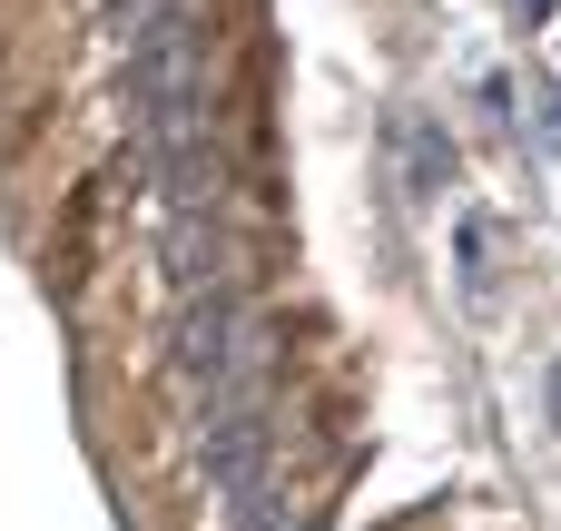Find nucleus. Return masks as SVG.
Returning <instances> with one entry per match:
<instances>
[{"mask_svg":"<svg viewBox=\"0 0 561 531\" xmlns=\"http://www.w3.org/2000/svg\"><path fill=\"white\" fill-rule=\"evenodd\" d=\"M552 424H561V365H552Z\"/></svg>","mask_w":561,"mask_h":531,"instance_id":"obj_7","label":"nucleus"},{"mask_svg":"<svg viewBox=\"0 0 561 531\" xmlns=\"http://www.w3.org/2000/svg\"><path fill=\"white\" fill-rule=\"evenodd\" d=\"M237 531H306V512L286 493H256V503H237Z\"/></svg>","mask_w":561,"mask_h":531,"instance_id":"obj_5","label":"nucleus"},{"mask_svg":"<svg viewBox=\"0 0 561 531\" xmlns=\"http://www.w3.org/2000/svg\"><path fill=\"white\" fill-rule=\"evenodd\" d=\"M197 463H207V493H217L227 512L256 503V493H276V424H266V404L207 414V424H197Z\"/></svg>","mask_w":561,"mask_h":531,"instance_id":"obj_2","label":"nucleus"},{"mask_svg":"<svg viewBox=\"0 0 561 531\" xmlns=\"http://www.w3.org/2000/svg\"><path fill=\"white\" fill-rule=\"evenodd\" d=\"M385 148H394V187H404V197H434V187L454 177V138H444L434 118H414V108L385 118Z\"/></svg>","mask_w":561,"mask_h":531,"instance_id":"obj_4","label":"nucleus"},{"mask_svg":"<svg viewBox=\"0 0 561 531\" xmlns=\"http://www.w3.org/2000/svg\"><path fill=\"white\" fill-rule=\"evenodd\" d=\"M542 138H552V148H561V89H552V99H542Z\"/></svg>","mask_w":561,"mask_h":531,"instance_id":"obj_6","label":"nucleus"},{"mask_svg":"<svg viewBox=\"0 0 561 531\" xmlns=\"http://www.w3.org/2000/svg\"><path fill=\"white\" fill-rule=\"evenodd\" d=\"M168 394L207 424L227 404H266L276 394V325L247 296H197L168 325Z\"/></svg>","mask_w":561,"mask_h":531,"instance_id":"obj_1","label":"nucleus"},{"mask_svg":"<svg viewBox=\"0 0 561 531\" xmlns=\"http://www.w3.org/2000/svg\"><path fill=\"white\" fill-rule=\"evenodd\" d=\"M158 256H168L178 305H197V296H237V276H247V246H237V227H227L217 207H168Z\"/></svg>","mask_w":561,"mask_h":531,"instance_id":"obj_3","label":"nucleus"}]
</instances>
